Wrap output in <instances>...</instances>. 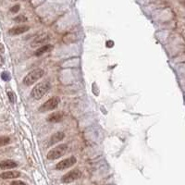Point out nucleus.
Wrapping results in <instances>:
<instances>
[{"label":"nucleus","mask_w":185,"mask_h":185,"mask_svg":"<svg viewBox=\"0 0 185 185\" xmlns=\"http://www.w3.org/2000/svg\"><path fill=\"white\" fill-rule=\"evenodd\" d=\"M81 176V172L79 169H73L69 171L68 173H66L61 178V181L63 183H70V182H73L74 180H79Z\"/></svg>","instance_id":"39448f33"},{"label":"nucleus","mask_w":185,"mask_h":185,"mask_svg":"<svg viewBox=\"0 0 185 185\" xmlns=\"http://www.w3.org/2000/svg\"><path fill=\"white\" fill-rule=\"evenodd\" d=\"M18 166V163L13 160H3L0 162V168L1 169H10Z\"/></svg>","instance_id":"1a4fd4ad"},{"label":"nucleus","mask_w":185,"mask_h":185,"mask_svg":"<svg viewBox=\"0 0 185 185\" xmlns=\"http://www.w3.org/2000/svg\"><path fill=\"white\" fill-rule=\"evenodd\" d=\"M10 185H26V184L21 180H15V181H12Z\"/></svg>","instance_id":"a211bd4d"},{"label":"nucleus","mask_w":185,"mask_h":185,"mask_svg":"<svg viewBox=\"0 0 185 185\" xmlns=\"http://www.w3.org/2000/svg\"><path fill=\"white\" fill-rule=\"evenodd\" d=\"M7 95H9V100H10V102L11 103H14L15 102V94H13L12 92H7Z\"/></svg>","instance_id":"dca6fc26"},{"label":"nucleus","mask_w":185,"mask_h":185,"mask_svg":"<svg viewBox=\"0 0 185 185\" xmlns=\"http://www.w3.org/2000/svg\"><path fill=\"white\" fill-rule=\"evenodd\" d=\"M64 137H65L64 132H62V131L56 132L51 136L50 141H49V143H50L49 144H50V145H52V144H55V143H57L59 142H61V141L64 139Z\"/></svg>","instance_id":"9d476101"},{"label":"nucleus","mask_w":185,"mask_h":185,"mask_svg":"<svg viewBox=\"0 0 185 185\" xmlns=\"http://www.w3.org/2000/svg\"><path fill=\"white\" fill-rule=\"evenodd\" d=\"M10 142V139L9 137H0V146H4L9 144Z\"/></svg>","instance_id":"2eb2a0df"},{"label":"nucleus","mask_w":185,"mask_h":185,"mask_svg":"<svg viewBox=\"0 0 185 185\" xmlns=\"http://www.w3.org/2000/svg\"><path fill=\"white\" fill-rule=\"evenodd\" d=\"M60 103V98L58 96H54L50 99H48L46 102H44L42 106H40L39 111L40 112H47V111L54 110L57 108V106Z\"/></svg>","instance_id":"20e7f679"},{"label":"nucleus","mask_w":185,"mask_h":185,"mask_svg":"<svg viewBox=\"0 0 185 185\" xmlns=\"http://www.w3.org/2000/svg\"><path fill=\"white\" fill-rule=\"evenodd\" d=\"M44 71L42 69H35L32 70L31 72H29L27 75L24 77L23 79V83L26 86H31L32 84L35 83L37 81L40 80L41 78L44 76Z\"/></svg>","instance_id":"f03ea898"},{"label":"nucleus","mask_w":185,"mask_h":185,"mask_svg":"<svg viewBox=\"0 0 185 185\" xmlns=\"http://www.w3.org/2000/svg\"><path fill=\"white\" fill-rule=\"evenodd\" d=\"M52 48H53V46H52L51 44H46V46L39 47L38 49L35 51L34 55L36 56V57H39V56H42L43 54H46V53H47V52L51 51Z\"/></svg>","instance_id":"ddd939ff"},{"label":"nucleus","mask_w":185,"mask_h":185,"mask_svg":"<svg viewBox=\"0 0 185 185\" xmlns=\"http://www.w3.org/2000/svg\"><path fill=\"white\" fill-rule=\"evenodd\" d=\"M18 10H20V5H15L14 7H12L10 9V11L12 13H17Z\"/></svg>","instance_id":"f3484780"},{"label":"nucleus","mask_w":185,"mask_h":185,"mask_svg":"<svg viewBox=\"0 0 185 185\" xmlns=\"http://www.w3.org/2000/svg\"><path fill=\"white\" fill-rule=\"evenodd\" d=\"M2 79L5 80V81L9 80V74L7 73V72H3L2 73Z\"/></svg>","instance_id":"6ab92c4d"},{"label":"nucleus","mask_w":185,"mask_h":185,"mask_svg":"<svg viewBox=\"0 0 185 185\" xmlns=\"http://www.w3.org/2000/svg\"><path fill=\"white\" fill-rule=\"evenodd\" d=\"M68 149V145L66 143H61L59 145L54 147L53 149H51L47 154V158L49 160H55V159H58L61 157H63Z\"/></svg>","instance_id":"7ed1b4c3"},{"label":"nucleus","mask_w":185,"mask_h":185,"mask_svg":"<svg viewBox=\"0 0 185 185\" xmlns=\"http://www.w3.org/2000/svg\"><path fill=\"white\" fill-rule=\"evenodd\" d=\"M50 88H51V85L48 81H41L38 84H36L32 90L31 92L32 98H33L34 100H40L48 91L50 90Z\"/></svg>","instance_id":"f257e3e1"},{"label":"nucleus","mask_w":185,"mask_h":185,"mask_svg":"<svg viewBox=\"0 0 185 185\" xmlns=\"http://www.w3.org/2000/svg\"><path fill=\"white\" fill-rule=\"evenodd\" d=\"M63 118V115L60 112H54L49 115L47 120L49 122H54V123H57V122H60Z\"/></svg>","instance_id":"f8f14e48"},{"label":"nucleus","mask_w":185,"mask_h":185,"mask_svg":"<svg viewBox=\"0 0 185 185\" xmlns=\"http://www.w3.org/2000/svg\"><path fill=\"white\" fill-rule=\"evenodd\" d=\"M49 41V36L47 34H43L39 37H37L36 39H34V41L31 44L32 47H37V46H43L47 44L46 43Z\"/></svg>","instance_id":"0eeeda50"},{"label":"nucleus","mask_w":185,"mask_h":185,"mask_svg":"<svg viewBox=\"0 0 185 185\" xmlns=\"http://www.w3.org/2000/svg\"><path fill=\"white\" fill-rule=\"evenodd\" d=\"M14 21L18 22V23H22V22L27 21V18L23 16V15H18L16 18H14Z\"/></svg>","instance_id":"4468645a"},{"label":"nucleus","mask_w":185,"mask_h":185,"mask_svg":"<svg viewBox=\"0 0 185 185\" xmlns=\"http://www.w3.org/2000/svg\"><path fill=\"white\" fill-rule=\"evenodd\" d=\"M77 162V159L75 157H70L69 158L63 159L60 162H58L57 166H56V168L57 170H64L66 168H69L70 166H72L73 165H75Z\"/></svg>","instance_id":"423d86ee"},{"label":"nucleus","mask_w":185,"mask_h":185,"mask_svg":"<svg viewBox=\"0 0 185 185\" xmlns=\"http://www.w3.org/2000/svg\"><path fill=\"white\" fill-rule=\"evenodd\" d=\"M20 176V173L18 171H6L0 174V178L4 180H9V179H16Z\"/></svg>","instance_id":"9b49d317"},{"label":"nucleus","mask_w":185,"mask_h":185,"mask_svg":"<svg viewBox=\"0 0 185 185\" xmlns=\"http://www.w3.org/2000/svg\"><path fill=\"white\" fill-rule=\"evenodd\" d=\"M29 29L30 27L27 25H20V26H17V27L11 28L9 31V33L10 35H18V34H21V33L28 32Z\"/></svg>","instance_id":"6e6552de"}]
</instances>
